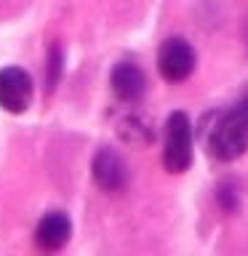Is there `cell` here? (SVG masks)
Instances as JSON below:
<instances>
[{"label": "cell", "instance_id": "6da1fadb", "mask_svg": "<svg viewBox=\"0 0 248 256\" xmlns=\"http://www.w3.org/2000/svg\"><path fill=\"white\" fill-rule=\"evenodd\" d=\"M206 150L222 163H232L248 150V123L232 107L206 128Z\"/></svg>", "mask_w": 248, "mask_h": 256}, {"label": "cell", "instance_id": "7a4b0ae2", "mask_svg": "<svg viewBox=\"0 0 248 256\" xmlns=\"http://www.w3.org/2000/svg\"><path fill=\"white\" fill-rule=\"evenodd\" d=\"M192 126L184 112H171L166 120V144H163V166L168 174H184L192 166Z\"/></svg>", "mask_w": 248, "mask_h": 256}, {"label": "cell", "instance_id": "3957f363", "mask_svg": "<svg viewBox=\"0 0 248 256\" xmlns=\"http://www.w3.org/2000/svg\"><path fill=\"white\" fill-rule=\"evenodd\" d=\"M158 70L168 83H182L195 72V51L184 38H168L158 51Z\"/></svg>", "mask_w": 248, "mask_h": 256}, {"label": "cell", "instance_id": "277c9868", "mask_svg": "<svg viewBox=\"0 0 248 256\" xmlns=\"http://www.w3.org/2000/svg\"><path fill=\"white\" fill-rule=\"evenodd\" d=\"M32 78L22 67L0 70V107L11 115H19L32 104Z\"/></svg>", "mask_w": 248, "mask_h": 256}, {"label": "cell", "instance_id": "5b68a950", "mask_svg": "<svg viewBox=\"0 0 248 256\" xmlns=\"http://www.w3.org/2000/svg\"><path fill=\"white\" fill-rule=\"evenodd\" d=\"M91 174H94V182L99 184L104 192H120L128 184L126 160L120 158L115 150H110V147H102L94 155Z\"/></svg>", "mask_w": 248, "mask_h": 256}, {"label": "cell", "instance_id": "8992f818", "mask_svg": "<svg viewBox=\"0 0 248 256\" xmlns=\"http://www.w3.org/2000/svg\"><path fill=\"white\" fill-rule=\"evenodd\" d=\"M110 83H112L115 96L126 104H136L144 94H147V78H144V72L131 62L115 64V70H112V75H110Z\"/></svg>", "mask_w": 248, "mask_h": 256}, {"label": "cell", "instance_id": "52a82bcc", "mask_svg": "<svg viewBox=\"0 0 248 256\" xmlns=\"http://www.w3.org/2000/svg\"><path fill=\"white\" fill-rule=\"evenodd\" d=\"M70 235H72L70 216L62 214V211H51L40 219L38 230H35V243L43 248V251H59V248L67 246Z\"/></svg>", "mask_w": 248, "mask_h": 256}, {"label": "cell", "instance_id": "ba28073f", "mask_svg": "<svg viewBox=\"0 0 248 256\" xmlns=\"http://www.w3.org/2000/svg\"><path fill=\"white\" fill-rule=\"evenodd\" d=\"M118 136L131 147H150L155 142V128L144 115H136V112H128L126 118L118 120Z\"/></svg>", "mask_w": 248, "mask_h": 256}, {"label": "cell", "instance_id": "9c48e42d", "mask_svg": "<svg viewBox=\"0 0 248 256\" xmlns=\"http://www.w3.org/2000/svg\"><path fill=\"white\" fill-rule=\"evenodd\" d=\"M235 110L240 112V115H243V120L248 123V96H246V99H240V102L235 104Z\"/></svg>", "mask_w": 248, "mask_h": 256}]
</instances>
